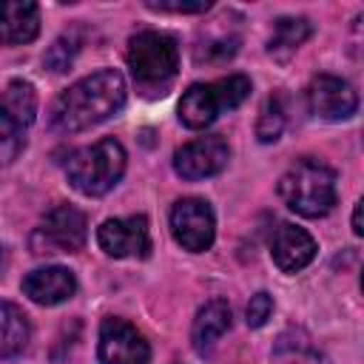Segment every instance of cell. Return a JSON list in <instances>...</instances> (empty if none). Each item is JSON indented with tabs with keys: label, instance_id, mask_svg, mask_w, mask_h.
I'll use <instances>...</instances> for the list:
<instances>
[{
	"label": "cell",
	"instance_id": "44dd1931",
	"mask_svg": "<svg viewBox=\"0 0 364 364\" xmlns=\"http://www.w3.org/2000/svg\"><path fill=\"white\" fill-rule=\"evenodd\" d=\"M276 355H279V358H284V364H327V358H324L321 353L310 350L307 344H301V347L296 350V347H293V344H287L284 338L279 341Z\"/></svg>",
	"mask_w": 364,
	"mask_h": 364
},
{
	"label": "cell",
	"instance_id": "9c48e42d",
	"mask_svg": "<svg viewBox=\"0 0 364 364\" xmlns=\"http://www.w3.org/2000/svg\"><path fill=\"white\" fill-rule=\"evenodd\" d=\"M97 355L102 364H148L151 347L142 333L125 318H105L100 324Z\"/></svg>",
	"mask_w": 364,
	"mask_h": 364
},
{
	"label": "cell",
	"instance_id": "e0dca14e",
	"mask_svg": "<svg viewBox=\"0 0 364 364\" xmlns=\"http://www.w3.org/2000/svg\"><path fill=\"white\" fill-rule=\"evenodd\" d=\"M28 316L11 301H0V358L20 355L28 344Z\"/></svg>",
	"mask_w": 364,
	"mask_h": 364
},
{
	"label": "cell",
	"instance_id": "52a82bcc",
	"mask_svg": "<svg viewBox=\"0 0 364 364\" xmlns=\"http://www.w3.org/2000/svg\"><path fill=\"white\" fill-rule=\"evenodd\" d=\"M85 213L74 205H57L31 236L34 253H77L85 245Z\"/></svg>",
	"mask_w": 364,
	"mask_h": 364
},
{
	"label": "cell",
	"instance_id": "9a60e30c",
	"mask_svg": "<svg viewBox=\"0 0 364 364\" xmlns=\"http://www.w3.org/2000/svg\"><path fill=\"white\" fill-rule=\"evenodd\" d=\"M40 31V9L28 0H6L0 3V43L20 46L31 43Z\"/></svg>",
	"mask_w": 364,
	"mask_h": 364
},
{
	"label": "cell",
	"instance_id": "ba28073f",
	"mask_svg": "<svg viewBox=\"0 0 364 364\" xmlns=\"http://www.w3.org/2000/svg\"><path fill=\"white\" fill-rule=\"evenodd\" d=\"M171 233L191 253L208 250L213 245V233H216L210 205L205 199H196V196L179 199L171 208Z\"/></svg>",
	"mask_w": 364,
	"mask_h": 364
},
{
	"label": "cell",
	"instance_id": "7402d4cb",
	"mask_svg": "<svg viewBox=\"0 0 364 364\" xmlns=\"http://www.w3.org/2000/svg\"><path fill=\"white\" fill-rule=\"evenodd\" d=\"M270 313H273V299H270V293H256V296H250V301H247V327H262L267 318H270Z\"/></svg>",
	"mask_w": 364,
	"mask_h": 364
},
{
	"label": "cell",
	"instance_id": "8fae6325",
	"mask_svg": "<svg viewBox=\"0 0 364 364\" xmlns=\"http://www.w3.org/2000/svg\"><path fill=\"white\" fill-rule=\"evenodd\" d=\"M100 247L114 259L139 256L145 259L151 250V233L145 216H125V219H105L97 230Z\"/></svg>",
	"mask_w": 364,
	"mask_h": 364
},
{
	"label": "cell",
	"instance_id": "ac0fdd59",
	"mask_svg": "<svg viewBox=\"0 0 364 364\" xmlns=\"http://www.w3.org/2000/svg\"><path fill=\"white\" fill-rule=\"evenodd\" d=\"M310 34H313L310 20H304V17H279L276 26H273V37H270L267 51H270L276 60H287L290 54H296V48H299Z\"/></svg>",
	"mask_w": 364,
	"mask_h": 364
},
{
	"label": "cell",
	"instance_id": "cb8c5ba5",
	"mask_svg": "<svg viewBox=\"0 0 364 364\" xmlns=\"http://www.w3.org/2000/svg\"><path fill=\"white\" fill-rule=\"evenodd\" d=\"M233 54H236V40H216V43H208L205 51H196V60L222 63V60H230Z\"/></svg>",
	"mask_w": 364,
	"mask_h": 364
},
{
	"label": "cell",
	"instance_id": "7c38bea8",
	"mask_svg": "<svg viewBox=\"0 0 364 364\" xmlns=\"http://www.w3.org/2000/svg\"><path fill=\"white\" fill-rule=\"evenodd\" d=\"M230 159V148L222 136H199L173 154V171L182 179H205L219 173Z\"/></svg>",
	"mask_w": 364,
	"mask_h": 364
},
{
	"label": "cell",
	"instance_id": "d4e9b609",
	"mask_svg": "<svg viewBox=\"0 0 364 364\" xmlns=\"http://www.w3.org/2000/svg\"><path fill=\"white\" fill-rule=\"evenodd\" d=\"M353 233L361 236L364 228H361V202H355V210H353Z\"/></svg>",
	"mask_w": 364,
	"mask_h": 364
},
{
	"label": "cell",
	"instance_id": "30bf717a",
	"mask_svg": "<svg viewBox=\"0 0 364 364\" xmlns=\"http://www.w3.org/2000/svg\"><path fill=\"white\" fill-rule=\"evenodd\" d=\"M307 105L318 119H347L358 108V94L355 88L333 74H318L307 85Z\"/></svg>",
	"mask_w": 364,
	"mask_h": 364
},
{
	"label": "cell",
	"instance_id": "484cf974",
	"mask_svg": "<svg viewBox=\"0 0 364 364\" xmlns=\"http://www.w3.org/2000/svg\"><path fill=\"white\" fill-rule=\"evenodd\" d=\"M0 267H3V250H0Z\"/></svg>",
	"mask_w": 364,
	"mask_h": 364
},
{
	"label": "cell",
	"instance_id": "5b68a950",
	"mask_svg": "<svg viewBox=\"0 0 364 364\" xmlns=\"http://www.w3.org/2000/svg\"><path fill=\"white\" fill-rule=\"evenodd\" d=\"M250 97V80L245 74H233L216 82H196L179 100V119L188 128L210 125L219 111H230Z\"/></svg>",
	"mask_w": 364,
	"mask_h": 364
},
{
	"label": "cell",
	"instance_id": "d6986e66",
	"mask_svg": "<svg viewBox=\"0 0 364 364\" xmlns=\"http://www.w3.org/2000/svg\"><path fill=\"white\" fill-rule=\"evenodd\" d=\"M284 128V108L279 97H267V102L262 105V114L256 119V136L259 142H276L282 136Z\"/></svg>",
	"mask_w": 364,
	"mask_h": 364
},
{
	"label": "cell",
	"instance_id": "7a4b0ae2",
	"mask_svg": "<svg viewBox=\"0 0 364 364\" xmlns=\"http://www.w3.org/2000/svg\"><path fill=\"white\" fill-rule=\"evenodd\" d=\"M279 196L299 216L318 219L336 205V171L318 159H299L279 179Z\"/></svg>",
	"mask_w": 364,
	"mask_h": 364
},
{
	"label": "cell",
	"instance_id": "3957f363",
	"mask_svg": "<svg viewBox=\"0 0 364 364\" xmlns=\"http://www.w3.org/2000/svg\"><path fill=\"white\" fill-rule=\"evenodd\" d=\"M128 68L145 97L165 94L179 71L176 40L162 31H139L128 43Z\"/></svg>",
	"mask_w": 364,
	"mask_h": 364
},
{
	"label": "cell",
	"instance_id": "2e32d148",
	"mask_svg": "<svg viewBox=\"0 0 364 364\" xmlns=\"http://www.w3.org/2000/svg\"><path fill=\"white\" fill-rule=\"evenodd\" d=\"M230 330V307L222 299L208 301L205 307H199L193 327H191V341L196 353H208L225 333Z\"/></svg>",
	"mask_w": 364,
	"mask_h": 364
},
{
	"label": "cell",
	"instance_id": "6da1fadb",
	"mask_svg": "<svg viewBox=\"0 0 364 364\" xmlns=\"http://www.w3.org/2000/svg\"><path fill=\"white\" fill-rule=\"evenodd\" d=\"M125 102V80L114 68L94 71L74 85H68L51 108V125L57 131L74 134L82 128H91L111 114H117Z\"/></svg>",
	"mask_w": 364,
	"mask_h": 364
},
{
	"label": "cell",
	"instance_id": "8992f818",
	"mask_svg": "<svg viewBox=\"0 0 364 364\" xmlns=\"http://www.w3.org/2000/svg\"><path fill=\"white\" fill-rule=\"evenodd\" d=\"M37 94L31 82L11 80L0 97V168L11 165L26 142V128L34 122Z\"/></svg>",
	"mask_w": 364,
	"mask_h": 364
},
{
	"label": "cell",
	"instance_id": "603a6c76",
	"mask_svg": "<svg viewBox=\"0 0 364 364\" xmlns=\"http://www.w3.org/2000/svg\"><path fill=\"white\" fill-rule=\"evenodd\" d=\"M148 9L154 11H171V14H199V11H208L210 3L208 0H196V3H179V0H148L145 3Z\"/></svg>",
	"mask_w": 364,
	"mask_h": 364
},
{
	"label": "cell",
	"instance_id": "5bb4252c",
	"mask_svg": "<svg viewBox=\"0 0 364 364\" xmlns=\"http://www.w3.org/2000/svg\"><path fill=\"white\" fill-rule=\"evenodd\" d=\"M77 290V279L68 267H60V264H51V267H37L31 270L26 279H23V293L37 301V304H60L65 299H71Z\"/></svg>",
	"mask_w": 364,
	"mask_h": 364
},
{
	"label": "cell",
	"instance_id": "277c9868",
	"mask_svg": "<svg viewBox=\"0 0 364 364\" xmlns=\"http://www.w3.org/2000/svg\"><path fill=\"white\" fill-rule=\"evenodd\" d=\"M122 171H125V148L114 136H105L88 148L74 151L65 162L68 182L85 196L108 193L119 182Z\"/></svg>",
	"mask_w": 364,
	"mask_h": 364
},
{
	"label": "cell",
	"instance_id": "ffe728a7",
	"mask_svg": "<svg viewBox=\"0 0 364 364\" xmlns=\"http://www.w3.org/2000/svg\"><path fill=\"white\" fill-rule=\"evenodd\" d=\"M77 48H80V40H77L74 34H63V37H60V40H54V46L46 51L43 63H46L51 71H65V68L71 65V60H74Z\"/></svg>",
	"mask_w": 364,
	"mask_h": 364
},
{
	"label": "cell",
	"instance_id": "4fadbf2b",
	"mask_svg": "<svg viewBox=\"0 0 364 364\" xmlns=\"http://www.w3.org/2000/svg\"><path fill=\"white\" fill-rule=\"evenodd\" d=\"M270 256L276 262L279 270L284 273H296L301 267H307L316 256V242L307 230L290 225V222H282L273 236H270Z\"/></svg>",
	"mask_w": 364,
	"mask_h": 364
}]
</instances>
